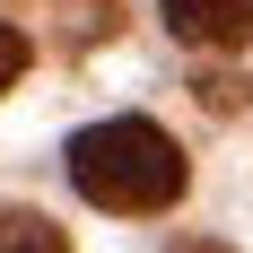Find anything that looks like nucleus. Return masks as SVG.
<instances>
[{
  "label": "nucleus",
  "instance_id": "f257e3e1",
  "mask_svg": "<svg viewBox=\"0 0 253 253\" xmlns=\"http://www.w3.org/2000/svg\"><path fill=\"white\" fill-rule=\"evenodd\" d=\"M70 183L79 201L114 210V218H149V210H175L192 166L149 114H114V123H87L70 140Z\"/></svg>",
  "mask_w": 253,
  "mask_h": 253
},
{
  "label": "nucleus",
  "instance_id": "f03ea898",
  "mask_svg": "<svg viewBox=\"0 0 253 253\" xmlns=\"http://www.w3.org/2000/svg\"><path fill=\"white\" fill-rule=\"evenodd\" d=\"M166 26L201 52H245L253 44V0H166Z\"/></svg>",
  "mask_w": 253,
  "mask_h": 253
},
{
  "label": "nucleus",
  "instance_id": "7ed1b4c3",
  "mask_svg": "<svg viewBox=\"0 0 253 253\" xmlns=\"http://www.w3.org/2000/svg\"><path fill=\"white\" fill-rule=\"evenodd\" d=\"M0 253H70V227L26 201H0Z\"/></svg>",
  "mask_w": 253,
  "mask_h": 253
},
{
  "label": "nucleus",
  "instance_id": "20e7f679",
  "mask_svg": "<svg viewBox=\"0 0 253 253\" xmlns=\"http://www.w3.org/2000/svg\"><path fill=\"white\" fill-rule=\"evenodd\" d=\"M26 61H35V44H26L18 26L0 18V96H9V87H18V79H26Z\"/></svg>",
  "mask_w": 253,
  "mask_h": 253
},
{
  "label": "nucleus",
  "instance_id": "39448f33",
  "mask_svg": "<svg viewBox=\"0 0 253 253\" xmlns=\"http://www.w3.org/2000/svg\"><path fill=\"white\" fill-rule=\"evenodd\" d=\"M192 87H201V105H210V114H227V105L245 96V79H227V70H201Z\"/></svg>",
  "mask_w": 253,
  "mask_h": 253
},
{
  "label": "nucleus",
  "instance_id": "423d86ee",
  "mask_svg": "<svg viewBox=\"0 0 253 253\" xmlns=\"http://www.w3.org/2000/svg\"><path fill=\"white\" fill-rule=\"evenodd\" d=\"M175 253H227V245H210V236H183V245Z\"/></svg>",
  "mask_w": 253,
  "mask_h": 253
}]
</instances>
